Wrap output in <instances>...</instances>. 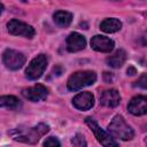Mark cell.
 Wrapping results in <instances>:
<instances>
[{"label": "cell", "mask_w": 147, "mask_h": 147, "mask_svg": "<svg viewBox=\"0 0 147 147\" xmlns=\"http://www.w3.org/2000/svg\"><path fill=\"white\" fill-rule=\"evenodd\" d=\"M95 80H96V74L94 71H90V70L76 71L68 78L67 87L69 91H78L82 90L83 87L94 84Z\"/></svg>", "instance_id": "cell-2"}, {"label": "cell", "mask_w": 147, "mask_h": 147, "mask_svg": "<svg viewBox=\"0 0 147 147\" xmlns=\"http://www.w3.org/2000/svg\"><path fill=\"white\" fill-rule=\"evenodd\" d=\"M108 132L114 137L122 140H131L134 136L132 127L125 122L121 115H116L108 125Z\"/></svg>", "instance_id": "cell-3"}, {"label": "cell", "mask_w": 147, "mask_h": 147, "mask_svg": "<svg viewBox=\"0 0 147 147\" xmlns=\"http://www.w3.org/2000/svg\"><path fill=\"white\" fill-rule=\"evenodd\" d=\"M47 64H48V59L45 54L37 55L28 64V68L25 69V77L30 80H36V79L40 78L41 75L44 74Z\"/></svg>", "instance_id": "cell-4"}, {"label": "cell", "mask_w": 147, "mask_h": 147, "mask_svg": "<svg viewBox=\"0 0 147 147\" xmlns=\"http://www.w3.org/2000/svg\"><path fill=\"white\" fill-rule=\"evenodd\" d=\"M85 123L88 125V127L91 129V131L94 133V137L96 138V140L99 141V144H101L102 146L111 147V146H117V145H118V144L114 140V137H113L109 132L102 130V129L98 125V123H96V121H95L94 118H92V117H86V118H85Z\"/></svg>", "instance_id": "cell-5"}, {"label": "cell", "mask_w": 147, "mask_h": 147, "mask_svg": "<svg viewBox=\"0 0 147 147\" xmlns=\"http://www.w3.org/2000/svg\"><path fill=\"white\" fill-rule=\"evenodd\" d=\"M49 131V126L47 124L40 123L34 127H30L28 130L24 129H15L14 131L10 132V136L13 137L14 140L20 141V142H25V144H36L39 141V139L46 134Z\"/></svg>", "instance_id": "cell-1"}, {"label": "cell", "mask_w": 147, "mask_h": 147, "mask_svg": "<svg viewBox=\"0 0 147 147\" xmlns=\"http://www.w3.org/2000/svg\"><path fill=\"white\" fill-rule=\"evenodd\" d=\"M22 95L25 99H28V100H30L32 102H38V101L45 100L47 98L48 90L41 84H36L34 86L24 88L22 91Z\"/></svg>", "instance_id": "cell-8"}, {"label": "cell", "mask_w": 147, "mask_h": 147, "mask_svg": "<svg viewBox=\"0 0 147 147\" xmlns=\"http://www.w3.org/2000/svg\"><path fill=\"white\" fill-rule=\"evenodd\" d=\"M72 105L79 110H88L94 106V96L90 92H80L72 99Z\"/></svg>", "instance_id": "cell-12"}, {"label": "cell", "mask_w": 147, "mask_h": 147, "mask_svg": "<svg viewBox=\"0 0 147 147\" xmlns=\"http://www.w3.org/2000/svg\"><path fill=\"white\" fill-rule=\"evenodd\" d=\"M145 144H146V145H147V137H146V138H145Z\"/></svg>", "instance_id": "cell-22"}, {"label": "cell", "mask_w": 147, "mask_h": 147, "mask_svg": "<svg viewBox=\"0 0 147 147\" xmlns=\"http://www.w3.org/2000/svg\"><path fill=\"white\" fill-rule=\"evenodd\" d=\"M100 29H101V31H103L106 33H114L122 29V22L115 17L105 18L100 23Z\"/></svg>", "instance_id": "cell-14"}, {"label": "cell", "mask_w": 147, "mask_h": 147, "mask_svg": "<svg viewBox=\"0 0 147 147\" xmlns=\"http://www.w3.org/2000/svg\"><path fill=\"white\" fill-rule=\"evenodd\" d=\"M25 55L18 51L15 49H6L2 54V61L5 63V65L10 69V70H17L20 68L23 67V64L25 63Z\"/></svg>", "instance_id": "cell-6"}, {"label": "cell", "mask_w": 147, "mask_h": 147, "mask_svg": "<svg viewBox=\"0 0 147 147\" xmlns=\"http://www.w3.org/2000/svg\"><path fill=\"white\" fill-rule=\"evenodd\" d=\"M127 109L134 116L147 114V98L144 95H137L132 98L127 105Z\"/></svg>", "instance_id": "cell-11"}, {"label": "cell", "mask_w": 147, "mask_h": 147, "mask_svg": "<svg viewBox=\"0 0 147 147\" xmlns=\"http://www.w3.org/2000/svg\"><path fill=\"white\" fill-rule=\"evenodd\" d=\"M126 60V52L124 49H117L114 54H111L107 59V64L111 68H121Z\"/></svg>", "instance_id": "cell-15"}, {"label": "cell", "mask_w": 147, "mask_h": 147, "mask_svg": "<svg viewBox=\"0 0 147 147\" xmlns=\"http://www.w3.org/2000/svg\"><path fill=\"white\" fill-rule=\"evenodd\" d=\"M53 20L56 25H59L61 28H67L70 25V23L72 21V14L69 11H65V10H57L54 13Z\"/></svg>", "instance_id": "cell-16"}, {"label": "cell", "mask_w": 147, "mask_h": 147, "mask_svg": "<svg viewBox=\"0 0 147 147\" xmlns=\"http://www.w3.org/2000/svg\"><path fill=\"white\" fill-rule=\"evenodd\" d=\"M134 86L144 88V90H147V74H142L138 78V80L134 82Z\"/></svg>", "instance_id": "cell-19"}, {"label": "cell", "mask_w": 147, "mask_h": 147, "mask_svg": "<svg viewBox=\"0 0 147 147\" xmlns=\"http://www.w3.org/2000/svg\"><path fill=\"white\" fill-rule=\"evenodd\" d=\"M67 49L71 53L79 52L85 48L86 46V39L83 34L78 32H72L67 37Z\"/></svg>", "instance_id": "cell-13"}, {"label": "cell", "mask_w": 147, "mask_h": 147, "mask_svg": "<svg viewBox=\"0 0 147 147\" xmlns=\"http://www.w3.org/2000/svg\"><path fill=\"white\" fill-rule=\"evenodd\" d=\"M114 46H115V42L110 38L101 34H96L91 39V47L96 52L109 53L114 49Z\"/></svg>", "instance_id": "cell-9"}, {"label": "cell", "mask_w": 147, "mask_h": 147, "mask_svg": "<svg viewBox=\"0 0 147 147\" xmlns=\"http://www.w3.org/2000/svg\"><path fill=\"white\" fill-rule=\"evenodd\" d=\"M121 102V95L117 90L110 88V90H105L100 94V105L107 108H115L119 105Z\"/></svg>", "instance_id": "cell-10"}, {"label": "cell", "mask_w": 147, "mask_h": 147, "mask_svg": "<svg viewBox=\"0 0 147 147\" xmlns=\"http://www.w3.org/2000/svg\"><path fill=\"white\" fill-rule=\"evenodd\" d=\"M61 144H60V141L56 139V137H48L45 141H44V146H47V147H49V146H52V147H59Z\"/></svg>", "instance_id": "cell-20"}, {"label": "cell", "mask_w": 147, "mask_h": 147, "mask_svg": "<svg viewBox=\"0 0 147 147\" xmlns=\"http://www.w3.org/2000/svg\"><path fill=\"white\" fill-rule=\"evenodd\" d=\"M7 30L10 34L22 36V37H25L29 39L33 38L36 34V31L31 25H29L22 21H18V20H10L7 23Z\"/></svg>", "instance_id": "cell-7"}, {"label": "cell", "mask_w": 147, "mask_h": 147, "mask_svg": "<svg viewBox=\"0 0 147 147\" xmlns=\"http://www.w3.org/2000/svg\"><path fill=\"white\" fill-rule=\"evenodd\" d=\"M136 72H137V71H136V69H134L133 67H130V68L127 69V75H131V76H132V75H134Z\"/></svg>", "instance_id": "cell-21"}, {"label": "cell", "mask_w": 147, "mask_h": 147, "mask_svg": "<svg viewBox=\"0 0 147 147\" xmlns=\"http://www.w3.org/2000/svg\"><path fill=\"white\" fill-rule=\"evenodd\" d=\"M0 106L9 110H15L21 106V101L14 95H2L0 98Z\"/></svg>", "instance_id": "cell-17"}, {"label": "cell", "mask_w": 147, "mask_h": 147, "mask_svg": "<svg viewBox=\"0 0 147 147\" xmlns=\"http://www.w3.org/2000/svg\"><path fill=\"white\" fill-rule=\"evenodd\" d=\"M71 144L76 147H83V146H86L87 142L86 140L84 139V136L80 134V133H77L72 139H71Z\"/></svg>", "instance_id": "cell-18"}]
</instances>
